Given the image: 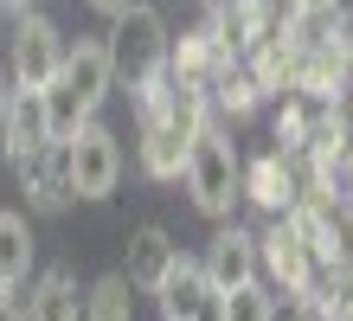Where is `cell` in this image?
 Segmentation results:
<instances>
[{
    "mask_svg": "<svg viewBox=\"0 0 353 321\" xmlns=\"http://www.w3.org/2000/svg\"><path fill=\"white\" fill-rule=\"evenodd\" d=\"M110 84H116V71H110V46H103V39H77V46H65V64H58V77L46 84L52 142H71L84 122H97Z\"/></svg>",
    "mask_w": 353,
    "mask_h": 321,
    "instance_id": "obj_1",
    "label": "cell"
},
{
    "mask_svg": "<svg viewBox=\"0 0 353 321\" xmlns=\"http://www.w3.org/2000/svg\"><path fill=\"white\" fill-rule=\"evenodd\" d=\"M103 46H110V71L116 84H129V90H148L154 77H168V19H161V7H141V0H129V7L110 13V32H103Z\"/></svg>",
    "mask_w": 353,
    "mask_h": 321,
    "instance_id": "obj_2",
    "label": "cell"
},
{
    "mask_svg": "<svg viewBox=\"0 0 353 321\" xmlns=\"http://www.w3.org/2000/svg\"><path fill=\"white\" fill-rule=\"evenodd\" d=\"M238 167L244 161H238L232 135H225L219 122H205L193 135V148H186V174H180L205 219H232V206H238Z\"/></svg>",
    "mask_w": 353,
    "mask_h": 321,
    "instance_id": "obj_3",
    "label": "cell"
},
{
    "mask_svg": "<svg viewBox=\"0 0 353 321\" xmlns=\"http://www.w3.org/2000/svg\"><path fill=\"white\" fill-rule=\"evenodd\" d=\"M13 46H7V77L13 84H32V90H46L58 77V64H65V32H58V19L46 13H13Z\"/></svg>",
    "mask_w": 353,
    "mask_h": 321,
    "instance_id": "obj_4",
    "label": "cell"
},
{
    "mask_svg": "<svg viewBox=\"0 0 353 321\" xmlns=\"http://www.w3.org/2000/svg\"><path fill=\"white\" fill-rule=\"evenodd\" d=\"M65 167H71V200H110L122 186V148H116L110 128H97V122H84L65 142Z\"/></svg>",
    "mask_w": 353,
    "mask_h": 321,
    "instance_id": "obj_5",
    "label": "cell"
},
{
    "mask_svg": "<svg viewBox=\"0 0 353 321\" xmlns=\"http://www.w3.org/2000/svg\"><path fill=\"white\" fill-rule=\"evenodd\" d=\"M257 264L270 270V283H276V289H289V295H302L308 283H315V270H321V257L308 251V238H302V231H296V225H289L283 212H276V225H270L263 238H257Z\"/></svg>",
    "mask_w": 353,
    "mask_h": 321,
    "instance_id": "obj_6",
    "label": "cell"
},
{
    "mask_svg": "<svg viewBox=\"0 0 353 321\" xmlns=\"http://www.w3.org/2000/svg\"><path fill=\"white\" fill-rule=\"evenodd\" d=\"M52 142V122H46V90H32V84H13L7 103H0V155L13 167L39 155V148Z\"/></svg>",
    "mask_w": 353,
    "mask_h": 321,
    "instance_id": "obj_7",
    "label": "cell"
},
{
    "mask_svg": "<svg viewBox=\"0 0 353 321\" xmlns=\"http://www.w3.org/2000/svg\"><path fill=\"white\" fill-rule=\"evenodd\" d=\"M199 270H205V283H212L219 295L238 289V283H257V276H263V264H257V231L219 225L212 244H205V257H199Z\"/></svg>",
    "mask_w": 353,
    "mask_h": 321,
    "instance_id": "obj_8",
    "label": "cell"
},
{
    "mask_svg": "<svg viewBox=\"0 0 353 321\" xmlns=\"http://www.w3.org/2000/svg\"><path fill=\"white\" fill-rule=\"evenodd\" d=\"M154 302H161V321H219V289L205 283V270L193 257H174V270L154 289Z\"/></svg>",
    "mask_w": 353,
    "mask_h": 321,
    "instance_id": "obj_9",
    "label": "cell"
},
{
    "mask_svg": "<svg viewBox=\"0 0 353 321\" xmlns=\"http://www.w3.org/2000/svg\"><path fill=\"white\" fill-rule=\"evenodd\" d=\"M19 186H26L32 212H65L71 206V167H65V142H46L39 155L19 161Z\"/></svg>",
    "mask_w": 353,
    "mask_h": 321,
    "instance_id": "obj_10",
    "label": "cell"
},
{
    "mask_svg": "<svg viewBox=\"0 0 353 321\" xmlns=\"http://www.w3.org/2000/svg\"><path fill=\"white\" fill-rule=\"evenodd\" d=\"M238 200H257L263 212H289V206L302 200L283 148H270V155H257V161H244V167H238Z\"/></svg>",
    "mask_w": 353,
    "mask_h": 321,
    "instance_id": "obj_11",
    "label": "cell"
},
{
    "mask_svg": "<svg viewBox=\"0 0 353 321\" xmlns=\"http://www.w3.org/2000/svg\"><path fill=\"white\" fill-rule=\"evenodd\" d=\"M186 148H193V135H186L180 122L141 116V174L148 180H180L186 174Z\"/></svg>",
    "mask_w": 353,
    "mask_h": 321,
    "instance_id": "obj_12",
    "label": "cell"
},
{
    "mask_svg": "<svg viewBox=\"0 0 353 321\" xmlns=\"http://www.w3.org/2000/svg\"><path fill=\"white\" fill-rule=\"evenodd\" d=\"M174 257H180V244L168 238V231H161V225H141L135 238H129V264H122V276H129V289L154 295L161 283H168Z\"/></svg>",
    "mask_w": 353,
    "mask_h": 321,
    "instance_id": "obj_13",
    "label": "cell"
},
{
    "mask_svg": "<svg viewBox=\"0 0 353 321\" xmlns=\"http://www.w3.org/2000/svg\"><path fill=\"white\" fill-rule=\"evenodd\" d=\"M26 321H84V289L65 264L39 270L32 276V295H26Z\"/></svg>",
    "mask_w": 353,
    "mask_h": 321,
    "instance_id": "obj_14",
    "label": "cell"
},
{
    "mask_svg": "<svg viewBox=\"0 0 353 321\" xmlns=\"http://www.w3.org/2000/svg\"><path fill=\"white\" fill-rule=\"evenodd\" d=\"M39 264V238H32V225H26V212H0V289H19L32 276Z\"/></svg>",
    "mask_w": 353,
    "mask_h": 321,
    "instance_id": "obj_15",
    "label": "cell"
},
{
    "mask_svg": "<svg viewBox=\"0 0 353 321\" xmlns=\"http://www.w3.org/2000/svg\"><path fill=\"white\" fill-rule=\"evenodd\" d=\"M84 321H135V295H129V276L110 270L84 289Z\"/></svg>",
    "mask_w": 353,
    "mask_h": 321,
    "instance_id": "obj_16",
    "label": "cell"
},
{
    "mask_svg": "<svg viewBox=\"0 0 353 321\" xmlns=\"http://www.w3.org/2000/svg\"><path fill=\"white\" fill-rule=\"evenodd\" d=\"M219 321H276V295L263 289V276H257V283L225 289L219 295Z\"/></svg>",
    "mask_w": 353,
    "mask_h": 321,
    "instance_id": "obj_17",
    "label": "cell"
},
{
    "mask_svg": "<svg viewBox=\"0 0 353 321\" xmlns=\"http://www.w3.org/2000/svg\"><path fill=\"white\" fill-rule=\"evenodd\" d=\"M276 321H315V309H308L302 295H296V302H289V309H276Z\"/></svg>",
    "mask_w": 353,
    "mask_h": 321,
    "instance_id": "obj_18",
    "label": "cell"
},
{
    "mask_svg": "<svg viewBox=\"0 0 353 321\" xmlns=\"http://www.w3.org/2000/svg\"><path fill=\"white\" fill-rule=\"evenodd\" d=\"M0 321H26V302H13L7 289H0Z\"/></svg>",
    "mask_w": 353,
    "mask_h": 321,
    "instance_id": "obj_19",
    "label": "cell"
},
{
    "mask_svg": "<svg viewBox=\"0 0 353 321\" xmlns=\"http://www.w3.org/2000/svg\"><path fill=\"white\" fill-rule=\"evenodd\" d=\"M232 7H238V0H199V13H205V19H219V13H232Z\"/></svg>",
    "mask_w": 353,
    "mask_h": 321,
    "instance_id": "obj_20",
    "label": "cell"
},
{
    "mask_svg": "<svg viewBox=\"0 0 353 321\" xmlns=\"http://www.w3.org/2000/svg\"><path fill=\"white\" fill-rule=\"evenodd\" d=\"M84 7H97V13H116V7H129V0H84Z\"/></svg>",
    "mask_w": 353,
    "mask_h": 321,
    "instance_id": "obj_21",
    "label": "cell"
},
{
    "mask_svg": "<svg viewBox=\"0 0 353 321\" xmlns=\"http://www.w3.org/2000/svg\"><path fill=\"white\" fill-rule=\"evenodd\" d=\"M315 7H327V13H341V19H347V7H353V0H315Z\"/></svg>",
    "mask_w": 353,
    "mask_h": 321,
    "instance_id": "obj_22",
    "label": "cell"
},
{
    "mask_svg": "<svg viewBox=\"0 0 353 321\" xmlns=\"http://www.w3.org/2000/svg\"><path fill=\"white\" fill-rule=\"evenodd\" d=\"M7 90H13V84H7V58H0V103H7Z\"/></svg>",
    "mask_w": 353,
    "mask_h": 321,
    "instance_id": "obj_23",
    "label": "cell"
},
{
    "mask_svg": "<svg viewBox=\"0 0 353 321\" xmlns=\"http://www.w3.org/2000/svg\"><path fill=\"white\" fill-rule=\"evenodd\" d=\"M0 7H7V13H26V7H32V0H0Z\"/></svg>",
    "mask_w": 353,
    "mask_h": 321,
    "instance_id": "obj_24",
    "label": "cell"
}]
</instances>
